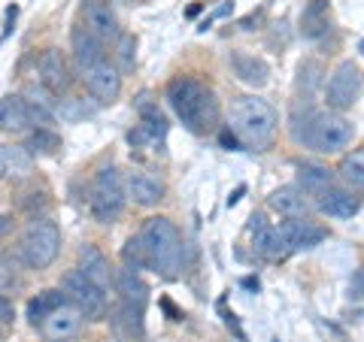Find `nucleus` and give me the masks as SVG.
I'll return each mask as SVG.
<instances>
[{
	"label": "nucleus",
	"mask_w": 364,
	"mask_h": 342,
	"mask_svg": "<svg viewBox=\"0 0 364 342\" xmlns=\"http://www.w3.org/2000/svg\"><path fill=\"white\" fill-rule=\"evenodd\" d=\"M64 303H70L64 291H43V294H37V297L28 303V318L33 324H43L46 318H49L55 309H61Z\"/></svg>",
	"instance_id": "27"
},
{
	"label": "nucleus",
	"mask_w": 364,
	"mask_h": 342,
	"mask_svg": "<svg viewBox=\"0 0 364 342\" xmlns=\"http://www.w3.org/2000/svg\"><path fill=\"white\" fill-rule=\"evenodd\" d=\"M25 149H28L31 155H58V149H61V136L55 133L52 128H37V131H31L28 143H25Z\"/></svg>",
	"instance_id": "30"
},
{
	"label": "nucleus",
	"mask_w": 364,
	"mask_h": 342,
	"mask_svg": "<svg viewBox=\"0 0 364 342\" xmlns=\"http://www.w3.org/2000/svg\"><path fill=\"white\" fill-rule=\"evenodd\" d=\"M16 318V309H13V303H9L4 294H0V324H9Z\"/></svg>",
	"instance_id": "35"
},
{
	"label": "nucleus",
	"mask_w": 364,
	"mask_h": 342,
	"mask_svg": "<svg viewBox=\"0 0 364 342\" xmlns=\"http://www.w3.org/2000/svg\"><path fill=\"white\" fill-rule=\"evenodd\" d=\"M249 233H252V246L261 258L267 260H277L289 252L286 243H282L279 236V227H273L264 215H252V221H249Z\"/></svg>",
	"instance_id": "13"
},
{
	"label": "nucleus",
	"mask_w": 364,
	"mask_h": 342,
	"mask_svg": "<svg viewBox=\"0 0 364 342\" xmlns=\"http://www.w3.org/2000/svg\"><path fill=\"white\" fill-rule=\"evenodd\" d=\"M134 49H136V40L131 37V33H122L119 37V52H116L119 73H131L134 70Z\"/></svg>",
	"instance_id": "32"
},
{
	"label": "nucleus",
	"mask_w": 364,
	"mask_h": 342,
	"mask_svg": "<svg viewBox=\"0 0 364 342\" xmlns=\"http://www.w3.org/2000/svg\"><path fill=\"white\" fill-rule=\"evenodd\" d=\"M112 288L119 294V303H128L134 309H146V303H149V285L140 279V272L124 267L116 272V279H112Z\"/></svg>",
	"instance_id": "15"
},
{
	"label": "nucleus",
	"mask_w": 364,
	"mask_h": 342,
	"mask_svg": "<svg viewBox=\"0 0 364 342\" xmlns=\"http://www.w3.org/2000/svg\"><path fill=\"white\" fill-rule=\"evenodd\" d=\"M349 297L352 300H364V270H358L349 282Z\"/></svg>",
	"instance_id": "34"
},
{
	"label": "nucleus",
	"mask_w": 364,
	"mask_h": 342,
	"mask_svg": "<svg viewBox=\"0 0 364 342\" xmlns=\"http://www.w3.org/2000/svg\"><path fill=\"white\" fill-rule=\"evenodd\" d=\"M31 128V112L25 97H0V131L4 133H21Z\"/></svg>",
	"instance_id": "21"
},
{
	"label": "nucleus",
	"mask_w": 364,
	"mask_h": 342,
	"mask_svg": "<svg viewBox=\"0 0 364 342\" xmlns=\"http://www.w3.org/2000/svg\"><path fill=\"white\" fill-rule=\"evenodd\" d=\"M340 179H343V185L349 191H355V194L364 191V149H355L340 161Z\"/></svg>",
	"instance_id": "29"
},
{
	"label": "nucleus",
	"mask_w": 364,
	"mask_h": 342,
	"mask_svg": "<svg viewBox=\"0 0 364 342\" xmlns=\"http://www.w3.org/2000/svg\"><path fill=\"white\" fill-rule=\"evenodd\" d=\"M61 291L85 318H104L107 315V294L100 291L95 282H88L79 270H70L61 279Z\"/></svg>",
	"instance_id": "7"
},
{
	"label": "nucleus",
	"mask_w": 364,
	"mask_h": 342,
	"mask_svg": "<svg viewBox=\"0 0 364 342\" xmlns=\"http://www.w3.org/2000/svg\"><path fill=\"white\" fill-rule=\"evenodd\" d=\"M231 67H234V73H237V79H240V82L252 85V88L267 85V76H270V70H267V64H264V61L255 58V55L234 52V55H231Z\"/></svg>",
	"instance_id": "22"
},
{
	"label": "nucleus",
	"mask_w": 364,
	"mask_h": 342,
	"mask_svg": "<svg viewBox=\"0 0 364 342\" xmlns=\"http://www.w3.org/2000/svg\"><path fill=\"white\" fill-rule=\"evenodd\" d=\"M298 188L304 194L318 197V194H325L328 188H334V176H331V170L322 164H298Z\"/></svg>",
	"instance_id": "24"
},
{
	"label": "nucleus",
	"mask_w": 364,
	"mask_h": 342,
	"mask_svg": "<svg viewBox=\"0 0 364 342\" xmlns=\"http://www.w3.org/2000/svg\"><path fill=\"white\" fill-rule=\"evenodd\" d=\"M352 136H355V124L343 112H316L298 143L310 145L322 155H337L352 143Z\"/></svg>",
	"instance_id": "4"
},
{
	"label": "nucleus",
	"mask_w": 364,
	"mask_h": 342,
	"mask_svg": "<svg viewBox=\"0 0 364 342\" xmlns=\"http://www.w3.org/2000/svg\"><path fill=\"white\" fill-rule=\"evenodd\" d=\"M112 327H116V333L122 339H136V336H143V312L140 309H134V306L128 303H119L116 309H112Z\"/></svg>",
	"instance_id": "25"
},
{
	"label": "nucleus",
	"mask_w": 364,
	"mask_h": 342,
	"mask_svg": "<svg viewBox=\"0 0 364 342\" xmlns=\"http://www.w3.org/2000/svg\"><path fill=\"white\" fill-rule=\"evenodd\" d=\"M82 18H85V28L95 33L97 40H119L122 37L119 18L112 13L109 0H82Z\"/></svg>",
	"instance_id": "10"
},
{
	"label": "nucleus",
	"mask_w": 364,
	"mask_h": 342,
	"mask_svg": "<svg viewBox=\"0 0 364 342\" xmlns=\"http://www.w3.org/2000/svg\"><path fill=\"white\" fill-rule=\"evenodd\" d=\"M225 324H228V330H234V333H237V339H240V342H246V333L240 330V324H237V315H234V312H225Z\"/></svg>",
	"instance_id": "36"
},
{
	"label": "nucleus",
	"mask_w": 364,
	"mask_h": 342,
	"mask_svg": "<svg viewBox=\"0 0 364 342\" xmlns=\"http://www.w3.org/2000/svg\"><path fill=\"white\" fill-rule=\"evenodd\" d=\"M358 49H361V55H364V40H361V45H358Z\"/></svg>",
	"instance_id": "40"
},
{
	"label": "nucleus",
	"mask_w": 364,
	"mask_h": 342,
	"mask_svg": "<svg viewBox=\"0 0 364 342\" xmlns=\"http://www.w3.org/2000/svg\"><path fill=\"white\" fill-rule=\"evenodd\" d=\"M70 43H73V58H76L82 73L91 70V67H97L100 61H107L104 58V40H97L88 28H76Z\"/></svg>",
	"instance_id": "18"
},
{
	"label": "nucleus",
	"mask_w": 364,
	"mask_h": 342,
	"mask_svg": "<svg viewBox=\"0 0 364 342\" xmlns=\"http://www.w3.org/2000/svg\"><path fill=\"white\" fill-rule=\"evenodd\" d=\"M279 116L267 100L261 97H237L231 104V116H228V128L234 131V136L249 149H267L277 136Z\"/></svg>",
	"instance_id": "3"
},
{
	"label": "nucleus",
	"mask_w": 364,
	"mask_h": 342,
	"mask_svg": "<svg viewBox=\"0 0 364 342\" xmlns=\"http://www.w3.org/2000/svg\"><path fill=\"white\" fill-rule=\"evenodd\" d=\"M200 9H203V4H195V6H188V13H186V16H188V18H195Z\"/></svg>",
	"instance_id": "39"
},
{
	"label": "nucleus",
	"mask_w": 364,
	"mask_h": 342,
	"mask_svg": "<svg viewBox=\"0 0 364 342\" xmlns=\"http://www.w3.org/2000/svg\"><path fill=\"white\" fill-rule=\"evenodd\" d=\"M61 252V231L58 224L49 219H33L18 243V255L31 270H46L55 264V258Z\"/></svg>",
	"instance_id": "5"
},
{
	"label": "nucleus",
	"mask_w": 364,
	"mask_h": 342,
	"mask_svg": "<svg viewBox=\"0 0 364 342\" xmlns=\"http://www.w3.org/2000/svg\"><path fill=\"white\" fill-rule=\"evenodd\" d=\"M167 100L179 121L186 124L191 133H207L219 124V100L210 88H203L198 79L191 76H176L167 82Z\"/></svg>",
	"instance_id": "1"
},
{
	"label": "nucleus",
	"mask_w": 364,
	"mask_h": 342,
	"mask_svg": "<svg viewBox=\"0 0 364 342\" xmlns=\"http://www.w3.org/2000/svg\"><path fill=\"white\" fill-rule=\"evenodd\" d=\"M82 79L97 104H112V100H119V94H122V73H119V67L109 61H100L97 67L85 70Z\"/></svg>",
	"instance_id": "9"
},
{
	"label": "nucleus",
	"mask_w": 364,
	"mask_h": 342,
	"mask_svg": "<svg viewBox=\"0 0 364 342\" xmlns=\"http://www.w3.org/2000/svg\"><path fill=\"white\" fill-rule=\"evenodd\" d=\"M128 197L136 206H155L164 200V182L149 170H134L128 176Z\"/></svg>",
	"instance_id": "14"
},
{
	"label": "nucleus",
	"mask_w": 364,
	"mask_h": 342,
	"mask_svg": "<svg viewBox=\"0 0 364 342\" xmlns=\"http://www.w3.org/2000/svg\"><path fill=\"white\" fill-rule=\"evenodd\" d=\"M40 85L49 91V94H64L67 88L73 85V76H70V67H67L64 55L58 49H46L40 55Z\"/></svg>",
	"instance_id": "11"
},
{
	"label": "nucleus",
	"mask_w": 364,
	"mask_h": 342,
	"mask_svg": "<svg viewBox=\"0 0 364 342\" xmlns=\"http://www.w3.org/2000/svg\"><path fill=\"white\" fill-rule=\"evenodd\" d=\"M219 140H222V145H228V149H237V145H240V140L234 136V131H222Z\"/></svg>",
	"instance_id": "37"
},
{
	"label": "nucleus",
	"mask_w": 364,
	"mask_h": 342,
	"mask_svg": "<svg viewBox=\"0 0 364 342\" xmlns=\"http://www.w3.org/2000/svg\"><path fill=\"white\" fill-rule=\"evenodd\" d=\"M273 342H279V339H273Z\"/></svg>",
	"instance_id": "41"
},
{
	"label": "nucleus",
	"mask_w": 364,
	"mask_h": 342,
	"mask_svg": "<svg viewBox=\"0 0 364 342\" xmlns=\"http://www.w3.org/2000/svg\"><path fill=\"white\" fill-rule=\"evenodd\" d=\"M91 215L100 221V224H109L116 221L122 209H124V182L122 173L116 167H100L95 182H91Z\"/></svg>",
	"instance_id": "6"
},
{
	"label": "nucleus",
	"mask_w": 364,
	"mask_h": 342,
	"mask_svg": "<svg viewBox=\"0 0 364 342\" xmlns=\"http://www.w3.org/2000/svg\"><path fill=\"white\" fill-rule=\"evenodd\" d=\"M136 112H140V124H143V128H149V133L155 136V140H164V136H167V118H164V112L158 109V104H152L149 94L136 97Z\"/></svg>",
	"instance_id": "26"
},
{
	"label": "nucleus",
	"mask_w": 364,
	"mask_h": 342,
	"mask_svg": "<svg viewBox=\"0 0 364 342\" xmlns=\"http://www.w3.org/2000/svg\"><path fill=\"white\" fill-rule=\"evenodd\" d=\"M82 312L76 309L73 303H64L61 309H55L49 318L43 321V333L49 339H70L79 333V327H82Z\"/></svg>",
	"instance_id": "17"
},
{
	"label": "nucleus",
	"mask_w": 364,
	"mask_h": 342,
	"mask_svg": "<svg viewBox=\"0 0 364 342\" xmlns=\"http://www.w3.org/2000/svg\"><path fill=\"white\" fill-rule=\"evenodd\" d=\"M136 236H140L149 267L155 272H161L164 279L179 276L182 264H186V246H182V236L173 221L164 219V215H152V219L143 221Z\"/></svg>",
	"instance_id": "2"
},
{
	"label": "nucleus",
	"mask_w": 364,
	"mask_h": 342,
	"mask_svg": "<svg viewBox=\"0 0 364 342\" xmlns=\"http://www.w3.org/2000/svg\"><path fill=\"white\" fill-rule=\"evenodd\" d=\"M358 88H361L358 67L352 61H343L331 73V79H328V85H325V104H328V109H331V112L349 109L352 104H355V97H358Z\"/></svg>",
	"instance_id": "8"
},
{
	"label": "nucleus",
	"mask_w": 364,
	"mask_h": 342,
	"mask_svg": "<svg viewBox=\"0 0 364 342\" xmlns=\"http://www.w3.org/2000/svg\"><path fill=\"white\" fill-rule=\"evenodd\" d=\"M279 236H282V243H286L289 252H301V248L318 246L328 236V231L313 224V221H306V219H289V221L279 224Z\"/></svg>",
	"instance_id": "12"
},
{
	"label": "nucleus",
	"mask_w": 364,
	"mask_h": 342,
	"mask_svg": "<svg viewBox=\"0 0 364 342\" xmlns=\"http://www.w3.org/2000/svg\"><path fill=\"white\" fill-rule=\"evenodd\" d=\"M33 170V155L25 149V145H4L0 143V179L6 176H28Z\"/></svg>",
	"instance_id": "23"
},
{
	"label": "nucleus",
	"mask_w": 364,
	"mask_h": 342,
	"mask_svg": "<svg viewBox=\"0 0 364 342\" xmlns=\"http://www.w3.org/2000/svg\"><path fill=\"white\" fill-rule=\"evenodd\" d=\"M316 209L325 215H334V219H352L361 209V197H355V191H346V188H328L325 194L316 197Z\"/></svg>",
	"instance_id": "16"
},
{
	"label": "nucleus",
	"mask_w": 364,
	"mask_h": 342,
	"mask_svg": "<svg viewBox=\"0 0 364 342\" xmlns=\"http://www.w3.org/2000/svg\"><path fill=\"white\" fill-rule=\"evenodd\" d=\"M270 209L279 212L282 219H306V212H310V203H306L304 191L298 185H282L270 194Z\"/></svg>",
	"instance_id": "19"
},
{
	"label": "nucleus",
	"mask_w": 364,
	"mask_h": 342,
	"mask_svg": "<svg viewBox=\"0 0 364 342\" xmlns=\"http://www.w3.org/2000/svg\"><path fill=\"white\" fill-rule=\"evenodd\" d=\"M13 288H18V279L13 276V267H0V294L6 297Z\"/></svg>",
	"instance_id": "33"
},
{
	"label": "nucleus",
	"mask_w": 364,
	"mask_h": 342,
	"mask_svg": "<svg viewBox=\"0 0 364 342\" xmlns=\"http://www.w3.org/2000/svg\"><path fill=\"white\" fill-rule=\"evenodd\" d=\"M9 224H13V221H9V215H0V233H6Z\"/></svg>",
	"instance_id": "38"
},
{
	"label": "nucleus",
	"mask_w": 364,
	"mask_h": 342,
	"mask_svg": "<svg viewBox=\"0 0 364 342\" xmlns=\"http://www.w3.org/2000/svg\"><path fill=\"white\" fill-rule=\"evenodd\" d=\"M122 260H124V267H131V270L149 267V258H146V248H143V243H140V236H131L128 243H124Z\"/></svg>",
	"instance_id": "31"
},
{
	"label": "nucleus",
	"mask_w": 364,
	"mask_h": 342,
	"mask_svg": "<svg viewBox=\"0 0 364 342\" xmlns=\"http://www.w3.org/2000/svg\"><path fill=\"white\" fill-rule=\"evenodd\" d=\"M301 31L304 37H322L328 31V0H313V4H306L304 16H301Z\"/></svg>",
	"instance_id": "28"
},
{
	"label": "nucleus",
	"mask_w": 364,
	"mask_h": 342,
	"mask_svg": "<svg viewBox=\"0 0 364 342\" xmlns=\"http://www.w3.org/2000/svg\"><path fill=\"white\" fill-rule=\"evenodd\" d=\"M79 272H82L88 282H95L104 294L109 291L112 279H116V272H109V260L100 255L95 246H85L82 248V255H79Z\"/></svg>",
	"instance_id": "20"
}]
</instances>
